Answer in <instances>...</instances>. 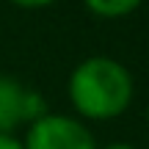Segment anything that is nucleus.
<instances>
[{
  "label": "nucleus",
  "instance_id": "1",
  "mask_svg": "<svg viewBox=\"0 0 149 149\" xmlns=\"http://www.w3.org/2000/svg\"><path fill=\"white\" fill-rule=\"evenodd\" d=\"M66 97L72 113L91 122H113L130 111L135 100V77L119 58L88 55L66 77Z\"/></svg>",
  "mask_w": 149,
  "mask_h": 149
},
{
  "label": "nucleus",
  "instance_id": "2",
  "mask_svg": "<svg viewBox=\"0 0 149 149\" xmlns=\"http://www.w3.org/2000/svg\"><path fill=\"white\" fill-rule=\"evenodd\" d=\"M22 149H100L91 127L74 113L47 111L31 122L22 135Z\"/></svg>",
  "mask_w": 149,
  "mask_h": 149
},
{
  "label": "nucleus",
  "instance_id": "3",
  "mask_svg": "<svg viewBox=\"0 0 149 149\" xmlns=\"http://www.w3.org/2000/svg\"><path fill=\"white\" fill-rule=\"evenodd\" d=\"M47 111V100L36 88L11 74H0V135H17V130L28 127Z\"/></svg>",
  "mask_w": 149,
  "mask_h": 149
},
{
  "label": "nucleus",
  "instance_id": "4",
  "mask_svg": "<svg viewBox=\"0 0 149 149\" xmlns=\"http://www.w3.org/2000/svg\"><path fill=\"white\" fill-rule=\"evenodd\" d=\"M80 3L97 19H124L135 14L144 0H80Z\"/></svg>",
  "mask_w": 149,
  "mask_h": 149
},
{
  "label": "nucleus",
  "instance_id": "5",
  "mask_svg": "<svg viewBox=\"0 0 149 149\" xmlns=\"http://www.w3.org/2000/svg\"><path fill=\"white\" fill-rule=\"evenodd\" d=\"M8 3L22 11H42V8H50L53 3H58V0H8Z\"/></svg>",
  "mask_w": 149,
  "mask_h": 149
},
{
  "label": "nucleus",
  "instance_id": "6",
  "mask_svg": "<svg viewBox=\"0 0 149 149\" xmlns=\"http://www.w3.org/2000/svg\"><path fill=\"white\" fill-rule=\"evenodd\" d=\"M0 149H22L19 135H0Z\"/></svg>",
  "mask_w": 149,
  "mask_h": 149
},
{
  "label": "nucleus",
  "instance_id": "7",
  "mask_svg": "<svg viewBox=\"0 0 149 149\" xmlns=\"http://www.w3.org/2000/svg\"><path fill=\"white\" fill-rule=\"evenodd\" d=\"M100 149H138V146L127 144V141H111V144H105V146H100Z\"/></svg>",
  "mask_w": 149,
  "mask_h": 149
},
{
  "label": "nucleus",
  "instance_id": "8",
  "mask_svg": "<svg viewBox=\"0 0 149 149\" xmlns=\"http://www.w3.org/2000/svg\"><path fill=\"white\" fill-rule=\"evenodd\" d=\"M144 119H146V127H149V105H146V113H144Z\"/></svg>",
  "mask_w": 149,
  "mask_h": 149
}]
</instances>
